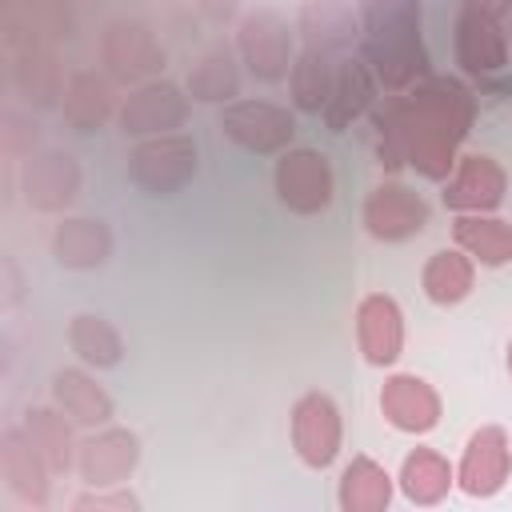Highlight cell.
Returning <instances> with one entry per match:
<instances>
[{"mask_svg": "<svg viewBox=\"0 0 512 512\" xmlns=\"http://www.w3.org/2000/svg\"><path fill=\"white\" fill-rule=\"evenodd\" d=\"M100 64L116 84H148L164 68V44L144 20H112L100 32Z\"/></svg>", "mask_w": 512, "mask_h": 512, "instance_id": "7", "label": "cell"}, {"mask_svg": "<svg viewBox=\"0 0 512 512\" xmlns=\"http://www.w3.org/2000/svg\"><path fill=\"white\" fill-rule=\"evenodd\" d=\"M452 240L484 268H500L512 260V224L496 212H456Z\"/></svg>", "mask_w": 512, "mask_h": 512, "instance_id": "26", "label": "cell"}, {"mask_svg": "<svg viewBox=\"0 0 512 512\" xmlns=\"http://www.w3.org/2000/svg\"><path fill=\"white\" fill-rule=\"evenodd\" d=\"M200 12H204V20H212V24H224V20H232L236 16V8H240V0H192Z\"/></svg>", "mask_w": 512, "mask_h": 512, "instance_id": "36", "label": "cell"}, {"mask_svg": "<svg viewBox=\"0 0 512 512\" xmlns=\"http://www.w3.org/2000/svg\"><path fill=\"white\" fill-rule=\"evenodd\" d=\"M112 228L100 220V216H64L52 236H48V252L60 268H72V272H88V268H100L108 256H112Z\"/></svg>", "mask_w": 512, "mask_h": 512, "instance_id": "21", "label": "cell"}, {"mask_svg": "<svg viewBox=\"0 0 512 512\" xmlns=\"http://www.w3.org/2000/svg\"><path fill=\"white\" fill-rule=\"evenodd\" d=\"M384 168L412 164L424 180H448L456 148L476 120V92L460 76L428 72L408 92H388L368 112Z\"/></svg>", "mask_w": 512, "mask_h": 512, "instance_id": "1", "label": "cell"}, {"mask_svg": "<svg viewBox=\"0 0 512 512\" xmlns=\"http://www.w3.org/2000/svg\"><path fill=\"white\" fill-rule=\"evenodd\" d=\"M420 288H424V296L432 304L452 308V304L472 296V288H476V260L464 248H440V252H432L424 260Z\"/></svg>", "mask_w": 512, "mask_h": 512, "instance_id": "28", "label": "cell"}, {"mask_svg": "<svg viewBox=\"0 0 512 512\" xmlns=\"http://www.w3.org/2000/svg\"><path fill=\"white\" fill-rule=\"evenodd\" d=\"M68 348L88 368H116L124 360V336L116 332L112 320H104L96 312H76L68 320Z\"/></svg>", "mask_w": 512, "mask_h": 512, "instance_id": "33", "label": "cell"}, {"mask_svg": "<svg viewBox=\"0 0 512 512\" xmlns=\"http://www.w3.org/2000/svg\"><path fill=\"white\" fill-rule=\"evenodd\" d=\"M460 8H472V12H484V16H508L512 12V0H460Z\"/></svg>", "mask_w": 512, "mask_h": 512, "instance_id": "37", "label": "cell"}, {"mask_svg": "<svg viewBox=\"0 0 512 512\" xmlns=\"http://www.w3.org/2000/svg\"><path fill=\"white\" fill-rule=\"evenodd\" d=\"M360 216H364L368 236L396 244V240H408V236L424 232V224H428V204H424V196H420L416 188H408V184H400V180H384V184H376V188L364 196Z\"/></svg>", "mask_w": 512, "mask_h": 512, "instance_id": "15", "label": "cell"}, {"mask_svg": "<svg viewBox=\"0 0 512 512\" xmlns=\"http://www.w3.org/2000/svg\"><path fill=\"white\" fill-rule=\"evenodd\" d=\"M292 448L300 456V464L308 468H328L336 456H340V444H344V420H340V408L328 392H304L296 404H292Z\"/></svg>", "mask_w": 512, "mask_h": 512, "instance_id": "8", "label": "cell"}, {"mask_svg": "<svg viewBox=\"0 0 512 512\" xmlns=\"http://www.w3.org/2000/svg\"><path fill=\"white\" fill-rule=\"evenodd\" d=\"M188 96L200 104H232L240 96V52L228 40H212L188 68Z\"/></svg>", "mask_w": 512, "mask_h": 512, "instance_id": "25", "label": "cell"}, {"mask_svg": "<svg viewBox=\"0 0 512 512\" xmlns=\"http://www.w3.org/2000/svg\"><path fill=\"white\" fill-rule=\"evenodd\" d=\"M20 192L32 212H64L80 192V164L64 148H32L20 164Z\"/></svg>", "mask_w": 512, "mask_h": 512, "instance_id": "10", "label": "cell"}, {"mask_svg": "<svg viewBox=\"0 0 512 512\" xmlns=\"http://www.w3.org/2000/svg\"><path fill=\"white\" fill-rule=\"evenodd\" d=\"M196 140L184 132L144 136L128 152V176L148 196H172L196 176Z\"/></svg>", "mask_w": 512, "mask_h": 512, "instance_id": "3", "label": "cell"}, {"mask_svg": "<svg viewBox=\"0 0 512 512\" xmlns=\"http://www.w3.org/2000/svg\"><path fill=\"white\" fill-rule=\"evenodd\" d=\"M8 80L20 100L36 108H52L64 96V68L52 52V44H16L8 56Z\"/></svg>", "mask_w": 512, "mask_h": 512, "instance_id": "20", "label": "cell"}, {"mask_svg": "<svg viewBox=\"0 0 512 512\" xmlns=\"http://www.w3.org/2000/svg\"><path fill=\"white\" fill-rule=\"evenodd\" d=\"M504 32H508V52H512V12H508V24H504Z\"/></svg>", "mask_w": 512, "mask_h": 512, "instance_id": "38", "label": "cell"}, {"mask_svg": "<svg viewBox=\"0 0 512 512\" xmlns=\"http://www.w3.org/2000/svg\"><path fill=\"white\" fill-rule=\"evenodd\" d=\"M52 404L64 408L76 428H104L116 416V400L84 368H60V372H52Z\"/></svg>", "mask_w": 512, "mask_h": 512, "instance_id": "24", "label": "cell"}, {"mask_svg": "<svg viewBox=\"0 0 512 512\" xmlns=\"http://www.w3.org/2000/svg\"><path fill=\"white\" fill-rule=\"evenodd\" d=\"M508 192V172L488 152L456 156L452 176L444 180V204L452 212H496Z\"/></svg>", "mask_w": 512, "mask_h": 512, "instance_id": "16", "label": "cell"}, {"mask_svg": "<svg viewBox=\"0 0 512 512\" xmlns=\"http://www.w3.org/2000/svg\"><path fill=\"white\" fill-rule=\"evenodd\" d=\"M452 52H456V64L464 76L472 80H492L508 68V32L496 16H484V12H472V8H460L456 16V28H452Z\"/></svg>", "mask_w": 512, "mask_h": 512, "instance_id": "12", "label": "cell"}, {"mask_svg": "<svg viewBox=\"0 0 512 512\" xmlns=\"http://www.w3.org/2000/svg\"><path fill=\"white\" fill-rule=\"evenodd\" d=\"M296 32L308 48L348 56L360 44V12H352L348 0H304L296 16Z\"/></svg>", "mask_w": 512, "mask_h": 512, "instance_id": "22", "label": "cell"}, {"mask_svg": "<svg viewBox=\"0 0 512 512\" xmlns=\"http://www.w3.org/2000/svg\"><path fill=\"white\" fill-rule=\"evenodd\" d=\"M220 132L252 156H280L284 148H292L296 120L288 108H280L272 100L244 96V100H232L220 108Z\"/></svg>", "mask_w": 512, "mask_h": 512, "instance_id": "6", "label": "cell"}, {"mask_svg": "<svg viewBox=\"0 0 512 512\" xmlns=\"http://www.w3.org/2000/svg\"><path fill=\"white\" fill-rule=\"evenodd\" d=\"M356 12H360L356 52L368 60L384 92H408L432 72L424 32H420L424 24L420 0H360Z\"/></svg>", "mask_w": 512, "mask_h": 512, "instance_id": "2", "label": "cell"}, {"mask_svg": "<svg viewBox=\"0 0 512 512\" xmlns=\"http://www.w3.org/2000/svg\"><path fill=\"white\" fill-rule=\"evenodd\" d=\"M356 344L372 368H392L404 352V312L388 292H368L356 304Z\"/></svg>", "mask_w": 512, "mask_h": 512, "instance_id": "19", "label": "cell"}, {"mask_svg": "<svg viewBox=\"0 0 512 512\" xmlns=\"http://www.w3.org/2000/svg\"><path fill=\"white\" fill-rule=\"evenodd\" d=\"M120 112L116 104V92H112V80L92 72V68H76L64 84V96H60V116L68 128L76 132H96L104 128L112 116Z\"/></svg>", "mask_w": 512, "mask_h": 512, "instance_id": "23", "label": "cell"}, {"mask_svg": "<svg viewBox=\"0 0 512 512\" xmlns=\"http://www.w3.org/2000/svg\"><path fill=\"white\" fill-rule=\"evenodd\" d=\"M376 100H380V84H376L368 60H364L360 52L336 56L332 92H328V104H324V112H320L324 128H328V132H344V128H352L360 116L372 112Z\"/></svg>", "mask_w": 512, "mask_h": 512, "instance_id": "18", "label": "cell"}, {"mask_svg": "<svg viewBox=\"0 0 512 512\" xmlns=\"http://www.w3.org/2000/svg\"><path fill=\"white\" fill-rule=\"evenodd\" d=\"M140 464V436L132 428L104 424L76 448V476L88 488H120Z\"/></svg>", "mask_w": 512, "mask_h": 512, "instance_id": "11", "label": "cell"}, {"mask_svg": "<svg viewBox=\"0 0 512 512\" xmlns=\"http://www.w3.org/2000/svg\"><path fill=\"white\" fill-rule=\"evenodd\" d=\"M0 476L8 484V492L28 504V508H48V496H52V468L48 460L40 456V448L32 444L28 428L24 424H8L0 432Z\"/></svg>", "mask_w": 512, "mask_h": 512, "instance_id": "14", "label": "cell"}, {"mask_svg": "<svg viewBox=\"0 0 512 512\" xmlns=\"http://www.w3.org/2000/svg\"><path fill=\"white\" fill-rule=\"evenodd\" d=\"M512 476V444H508V432L500 424H480L468 444H464V456H460V468H456V484L464 496H476V500H488L496 496Z\"/></svg>", "mask_w": 512, "mask_h": 512, "instance_id": "13", "label": "cell"}, {"mask_svg": "<svg viewBox=\"0 0 512 512\" xmlns=\"http://www.w3.org/2000/svg\"><path fill=\"white\" fill-rule=\"evenodd\" d=\"M392 476L384 464H376L372 456H352L340 472V488L336 500L344 512H384L392 504Z\"/></svg>", "mask_w": 512, "mask_h": 512, "instance_id": "30", "label": "cell"}, {"mask_svg": "<svg viewBox=\"0 0 512 512\" xmlns=\"http://www.w3.org/2000/svg\"><path fill=\"white\" fill-rule=\"evenodd\" d=\"M72 508H76V512H136V508H140V496H132V492H124V488H116V492H108V488H88L84 496L72 500Z\"/></svg>", "mask_w": 512, "mask_h": 512, "instance_id": "34", "label": "cell"}, {"mask_svg": "<svg viewBox=\"0 0 512 512\" xmlns=\"http://www.w3.org/2000/svg\"><path fill=\"white\" fill-rule=\"evenodd\" d=\"M236 52H240V64L264 80V84H276L292 72V60H296V40H292V28L280 12L272 8H256L248 16H240L236 24Z\"/></svg>", "mask_w": 512, "mask_h": 512, "instance_id": "4", "label": "cell"}, {"mask_svg": "<svg viewBox=\"0 0 512 512\" xmlns=\"http://www.w3.org/2000/svg\"><path fill=\"white\" fill-rule=\"evenodd\" d=\"M272 188L288 212L316 216L332 204L336 176H332V164L320 148H284L276 168H272Z\"/></svg>", "mask_w": 512, "mask_h": 512, "instance_id": "5", "label": "cell"}, {"mask_svg": "<svg viewBox=\"0 0 512 512\" xmlns=\"http://www.w3.org/2000/svg\"><path fill=\"white\" fill-rule=\"evenodd\" d=\"M24 428H28V436H32V444L40 448V456L48 460V468L56 472V476H64V472H72L76 468V448H80V440L72 436V416L64 412V408H44V404H32V408H24V420H20Z\"/></svg>", "mask_w": 512, "mask_h": 512, "instance_id": "29", "label": "cell"}, {"mask_svg": "<svg viewBox=\"0 0 512 512\" xmlns=\"http://www.w3.org/2000/svg\"><path fill=\"white\" fill-rule=\"evenodd\" d=\"M508 372H512V340H508Z\"/></svg>", "mask_w": 512, "mask_h": 512, "instance_id": "39", "label": "cell"}, {"mask_svg": "<svg viewBox=\"0 0 512 512\" xmlns=\"http://www.w3.org/2000/svg\"><path fill=\"white\" fill-rule=\"evenodd\" d=\"M36 144V128H28L16 112H4V152L8 156H28Z\"/></svg>", "mask_w": 512, "mask_h": 512, "instance_id": "35", "label": "cell"}, {"mask_svg": "<svg viewBox=\"0 0 512 512\" xmlns=\"http://www.w3.org/2000/svg\"><path fill=\"white\" fill-rule=\"evenodd\" d=\"M332 76H336V56L304 44L292 60V72H288V92H292L296 112L320 116L328 104V92H332Z\"/></svg>", "mask_w": 512, "mask_h": 512, "instance_id": "32", "label": "cell"}, {"mask_svg": "<svg viewBox=\"0 0 512 512\" xmlns=\"http://www.w3.org/2000/svg\"><path fill=\"white\" fill-rule=\"evenodd\" d=\"M188 120V96L180 84L172 80H148V84H136L124 100H120V112H116V124L124 136H164V132H176L184 128Z\"/></svg>", "mask_w": 512, "mask_h": 512, "instance_id": "9", "label": "cell"}, {"mask_svg": "<svg viewBox=\"0 0 512 512\" xmlns=\"http://www.w3.org/2000/svg\"><path fill=\"white\" fill-rule=\"evenodd\" d=\"M396 484H400L404 500L428 508V504H440V500L452 492L456 468H452L436 448H412V452L404 456V464H400Z\"/></svg>", "mask_w": 512, "mask_h": 512, "instance_id": "31", "label": "cell"}, {"mask_svg": "<svg viewBox=\"0 0 512 512\" xmlns=\"http://www.w3.org/2000/svg\"><path fill=\"white\" fill-rule=\"evenodd\" d=\"M380 412L384 420L396 428V432H408V436H424L440 424V392L416 376V372H392L380 388Z\"/></svg>", "mask_w": 512, "mask_h": 512, "instance_id": "17", "label": "cell"}, {"mask_svg": "<svg viewBox=\"0 0 512 512\" xmlns=\"http://www.w3.org/2000/svg\"><path fill=\"white\" fill-rule=\"evenodd\" d=\"M8 48L16 44H56L72 28L68 0H12L4 12Z\"/></svg>", "mask_w": 512, "mask_h": 512, "instance_id": "27", "label": "cell"}]
</instances>
